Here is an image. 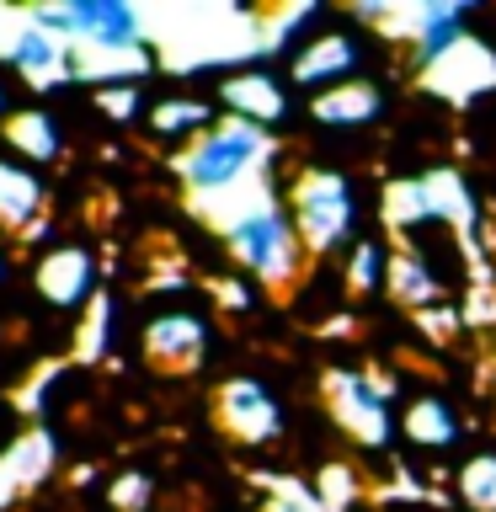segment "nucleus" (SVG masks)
<instances>
[{
	"mask_svg": "<svg viewBox=\"0 0 496 512\" xmlns=\"http://www.w3.org/2000/svg\"><path fill=\"white\" fill-rule=\"evenodd\" d=\"M96 107L107 112V118H134L139 112V86H96Z\"/></svg>",
	"mask_w": 496,
	"mask_h": 512,
	"instance_id": "obj_26",
	"label": "nucleus"
},
{
	"mask_svg": "<svg viewBox=\"0 0 496 512\" xmlns=\"http://www.w3.org/2000/svg\"><path fill=\"white\" fill-rule=\"evenodd\" d=\"M0 134H6V144L16 150V160H22V166H54V160L64 155V134H59V123L48 118L43 107L6 112Z\"/></svg>",
	"mask_w": 496,
	"mask_h": 512,
	"instance_id": "obj_11",
	"label": "nucleus"
},
{
	"mask_svg": "<svg viewBox=\"0 0 496 512\" xmlns=\"http://www.w3.org/2000/svg\"><path fill=\"white\" fill-rule=\"evenodd\" d=\"M459 502L470 512H496V454H475L459 470Z\"/></svg>",
	"mask_w": 496,
	"mask_h": 512,
	"instance_id": "obj_21",
	"label": "nucleus"
},
{
	"mask_svg": "<svg viewBox=\"0 0 496 512\" xmlns=\"http://www.w3.org/2000/svg\"><path fill=\"white\" fill-rule=\"evenodd\" d=\"M214 422L224 438L256 448V443H272L283 432V406L262 379H224L214 390Z\"/></svg>",
	"mask_w": 496,
	"mask_h": 512,
	"instance_id": "obj_6",
	"label": "nucleus"
},
{
	"mask_svg": "<svg viewBox=\"0 0 496 512\" xmlns=\"http://www.w3.org/2000/svg\"><path fill=\"white\" fill-rule=\"evenodd\" d=\"M208 352V320L192 310H166L144 326V358L160 374H192Z\"/></svg>",
	"mask_w": 496,
	"mask_h": 512,
	"instance_id": "obj_7",
	"label": "nucleus"
},
{
	"mask_svg": "<svg viewBox=\"0 0 496 512\" xmlns=\"http://www.w3.org/2000/svg\"><path fill=\"white\" fill-rule=\"evenodd\" d=\"M384 267H390V256H379V246H368V240H363V246L352 251V262H347V288H352V294H374Z\"/></svg>",
	"mask_w": 496,
	"mask_h": 512,
	"instance_id": "obj_24",
	"label": "nucleus"
},
{
	"mask_svg": "<svg viewBox=\"0 0 496 512\" xmlns=\"http://www.w3.org/2000/svg\"><path fill=\"white\" fill-rule=\"evenodd\" d=\"M0 59L38 91L75 80V48L59 32L32 22V11H0Z\"/></svg>",
	"mask_w": 496,
	"mask_h": 512,
	"instance_id": "obj_5",
	"label": "nucleus"
},
{
	"mask_svg": "<svg viewBox=\"0 0 496 512\" xmlns=\"http://www.w3.org/2000/svg\"><path fill=\"white\" fill-rule=\"evenodd\" d=\"M107 347H112V299L96 294L86 304V315H80V326H75V358L80 363H102Z\"/></svg>",
	"mask_w": 496,
	"mask_h": 512,
	"instance_id": "obj_20",
	"label": "nucleus"
},
{
	"mask_svg": "<svg viewBox=\"0 0 496 512\" xmlns=\"http://www.w3.org/2000/svg\"><path fill=\"white\" fill-rule=\"evenodd\" d=\"M208 118H214V107L198 102V96H166V102L150 107V128H155L160 139H187V134L198 139V134L214 128Z\"/></svg>",
	"mask_w": 496,
	"mask_h": 512,
	"instance_id": "obj_17",
	"label": "nucleus"
},
{
	"mask_svg": "<svg viewBox=\"0 0 496 512\" xmlns=\"http://www.w3.org/2000/svg\"><path fill=\"white\" fill-rule=\"evenodd\" d=\"M288 219L299 230V246L310 251H336L358 224V198H352L347 176L336 171H299L288 187Z\"/></svg>",
	"mask_w": 496,
	"mask_h": 512,
	"instance_id": "obj_4",
	"label": "nucleus"
},
{
	"mask_svg": "<svg viewBox=\"0 0 496 512\" xmlns=\"http://www.w3.org/2000/svg\"><path fill=\"white\" fill-rule=\"evenodd\" d=\"M352 64H358V43H347V38H315L294 59V80H299V86H326V80L352 75Z\"/></svg>",
	"mask_w": 496,
	"mask_h": 512,
	"instance_id": "obj_16",
	"label": "nucleus"
},
{
	"mask_svg": "<svg viewBox=\"0 0 496 512\" xmlns=\"http://www.w3.org/2000/svg\"><path fill=\"white\" fill-rule=\"evenodd\" d=\"M384 219L390 224H422V219H432V203H427V187L422 182H400V187H390L384 192Z\"/></svg>",
	"mask_w": 496,
	"mask_h": 512,
	"instance_id": "obj_23",
	"label": "nucleus"
},
{
	"mask_svg": "<svg viewBox=\"0 0 496 512\" xmlns=\"http://www.w3.org/2000/svg\"><path fill=\"white\" fill-rule=\"evenodd\" d=\"M219 102L235 112V118H246V123H278L283 112H288V96H283V86L272 75H262V70H246V75H230L219 86Z\"/></svg>",
	"mask_w": 496,
	"mask_h": 512,
	"instance_id": "obj_13",
	"label": "nucleus"
},
{
	"mask_svg": "<svg viewBox=\"0 0 496 512\" xmlns=\"http://www.w3.org/2000/svg\"><path fill=\"white\" fill-rule=\"evenodd\" d=\"M54 459H59V448L43 427L16 432L11 448L0 454V512H6L16 496H27L32 486H43V480L54 475Z\"/></svg>",
	"mask_w": 496,
	"mask_h": 512,
	"instance_id": "obj_10",
	"label": "nucleus"
},
{
	"mask_svg": "<svg viewBox=\"0 0 496 512\" xmlns=\"http://www.w3.org/2000/svg\"><path fill=\"white\" fill-rule=\"evenodd\" d=\"M0 118H6V86H0Z\"/></svg>",
	"mask_w": 496,
	"mask_h": 512,
	"instance_id": "obj_27",
	"label": "nucleus"
},
{
	"mask_svg": "<svg viewBox=\"0 0 496 512\" xmlns=\"http://www.w3.org/2000/svg\"><path fill=\"white\" fill-rule=\"evenodd\" d=\"M379 91L368 80H342V86H326L310 102V112L320 123H336V128H358V123H374L379 118Z\"/></svg>",
	"mask_w": 496,
	"mask_h": 512,
	"instance_id": "obj_15",
	"label": "nucleus"
},
{
	"mask_svg": "<svg viewBox=\"0 0 496 512\" xmlns=\"http://www.w3.org/2000/svg\"><path fill=\"white\" fill-rule=\"evenodd\" d=\"M459 22H464V11H459V6H432V11H422V32H416V59H422V64H438V59L454 54V48L464 43V38H459Z\"/></svg>",
	"mask_w": 496,
	"mask_h": 512,
	"instance_id": "obj_19",
	"label": "nucleus"
},
{
	"mask_svg": "<svg viewBox=\"0 0 496 512\" xmlns=\"http://www.w3.org/2000/svg\"><path fill=\"white\" fill-rule=\"evenodd\" d=\"M267 160H272L267 128H256L246 118H224L187 144V155L176 160V171H182L192 198L214 203V198H235L240 187H251Z\"/></svg>",
	"mask_w": 496,
	"mask_h": 512,
	"instance_id": "obj_1",
	"label": "nucleus"
},
{
	"mask_svg": "<svg viewBox=\"0 0 496 512\" xmlns=\"http://www.w3.org/2000/svg\"><path fill=\"white\" fill-rule=\"evenodd\" d=\"M326 395H331L336 422H342L352 438H363V443H384V438H390V416H384L390 390H384V384H368L363 374L331 368V374H326Z\"/></svg>",
	"mask_w": 496,
	"mask_h": 512,
	"instance_id": "obj_9",
	"label": "nucleus"
},
{
	"mask_svg": "<svg viewBox=\"0 0 496 512\" xmlns=\"http://www.w3.org/2000/svg\"><path fill=\"white\" fill-rule=\"evenodd\" d=\"M224 240H230L235 262L246 272H256L262 283H272V288L288 283L294 267H299V230L272 198L240 208L235 219H224Z\"/></svg>",
	"mask_w": 496,
	"mask_h": 512,
	"instance_id": "obj_2",
	"label": "nucleus"
},
{
	"mask_svg": "<svg viewBox=\"0 0 496 512\" xmlns=\"http://www.w3.org/2000/svg\"><path fill=\"white\" fill-rule=\"evenodd\" d=\"M32 288L54 310H86L96 299V256L86 246H48L32 267Z\"/></svg>",
	"mask_w": 496,
	"mask_h": 512,
	"instance_id": "obj_8",
	"label": "nucleus"
},
{
	"mask_svg": "<svg viewBox=\"0 0 496 512\" xmlns=\"http://www.w3.org/2000/svg\"><path fill=\"white\" fill-rule=\"evenodd\" d=\"M32 22L59 32L70 48L86 54H123L144 48V16L123 0H64V6H32Z\"/></svg>",
	"mask_w": 496,
	"mask_h": 512,
	"instance_id": "obj_3",
	"label": "nucleus"
},
{
	"mask_svg": "<svg viewBox=\"0 0 496 512\" xmlns=\"http://www.w3.org/2000/svg\"><path fill=\"white\" fill-rule=\"evenodd\" d=\"M150 491H155V480L150 475H144V470H123L118 480H112V507H118V512H144V507H150Z\"/></svg>",
	"mask_w": 496,
	"mask_h": 512,
	"instance_id": "obj_25",
	"label": "nucleus"
},
{
	"mask_svg": "<svg viewBox=\"0 0 496 512\" xmlns=\"http://www.w3.org/2000/svg\"><path fill=\"white\" fill-rule=\"evenodd\" d=\"M43 214V176L22 160L0 155V230H32Z\"/></svg>",
	"mask_w": 496,
	"mask_h": 512,
	"instance_id": "obj_12",
	"label": "nucleus"
},
{
	"mask_svg": "<svg viewBox=\"0 0 496 512\" xmlns=\"http://www.w3.org/2000/svg\"><path fill=\"white\" fill-rule=\"evenodd\" d=\"M400 432H406V443H416V448H448V443H459V416H454V406H448L443 395L427 390V395L406 400Z\"/></svg>",
	"mask_w": 496,
	"mask_h": 512,
	"instance_id": "obj_14",
	"label": "nucleus"
},
{
	"mask_svg": "<svg viewBox=\"0 0 496 512\" xmlns=\"http://www.w3.org/2000/svg\"><path fill=\"white\" fill-rule=\"evenodd\" d=\"M0 272H6V251H0Z\"/></svg>",
	"mask_w": 496,
	"mask_h": 512,
	"instance_id": "obj_28",
	"label": "nucleus"
},
{
	"mask_svg": "<svg viewBox=\"0 0 496 512\" xmlns=\"http://www.w3.org/2000/svg\"><path fill=\"white\" fill-rule=\"evenodd\" d=\"M427 187V203H432V219H454V224H470V198H464V182L454 171H427L422 176Z\"/></svg>",
	"mask_w": 496,
	"mask_h": 512,
	"instance_id": "obj_22",
	"label": "nucleus"
},
{
	"mask_svg": "<svg viewBox=\"0 0 496 512\" xmlns=\"http://www.w3.org/2000/svg\"><path fill=\"white\" fill-rule=\"evenodd\" d=\"M384 283H390V294L400 304H432L438 299V278L427 272V262L416 251H395L390 267H384Z\"/></svg>",
	"mask_w": 496,
	"mask_h": 512,
	"instance_id": "obj_18",
	"label": "nucleus"
}]
</instances>
